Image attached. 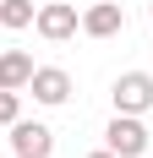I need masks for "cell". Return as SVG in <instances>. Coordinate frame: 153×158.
<instances>
[{
	"label": "cell",
	"mask_w": 153,
	"mask_h": 158,
	"mask_svg": "<svg viewBox=\"0 0 153 158\" xmlns=\"http://www.w3.org/2000/svg\"><path fill=\"white\" fill-rule=\"evenodd\" d=\"M109 98H115V114H148L153 109V77L148 71H126V77H115Z\"/></svg>",
	"instance_id": "obj_1"
},
{
	"label": "cell",
	"mask_w": 153,
	"mask_h": 158,
	"mask_svg": "<svg viewBox=\"0 0 153 158\" xmlns=\"http://www.w3.org/2000/svg\"><path fill=\"white\" fill-rule=\"evenodd\" d=\"M104 147L115 158H142V153H148V126H142L137 114H115L109 131H104Z\"/></svg>",
	"instance_id": "obj_2"
},
{
	"label": "cell",
	"mask_w": 153,
	"mask_h": 158,
	"mask_svg": "<svg viewBox=\"0 0 153 158\" xmlns=\"http://www.w3.org/2000/svg\"><path fill=\"white\" fill-rule=\"evenodd\" d=\"M33 27H38V38H49V44H66V38H76L82 16H76V6L55 0V6H38V11H33Z\"/></svg>",
	"instance_id": "obj_3"
},
{
	"label": "cell",
	"mask_w": 153,
	"mask_h": 158,
	"mask_svg": "<svg viewBox=\"0 0 153 158\" xmlns=\"http://www.w3.org/2000/svg\"><path fill=\"white\" fill-rule=\"evenodd\" d=\"M6 131H11V153H22V158H49V147H55V131L38 126V120H22V114Z\"/></svg>",
	"instance_id": "obj_4"
},
{
	"label": "cell",
	"mask_w": 153,
	"mask_h": 158,
	"mask_svg": "<svg viewBox=\"0 0 153 158\" xmlns=\"http://www.w3.org/2000/svg\"><path fill=\"white\" fill-rule=\"evenodd\" d=\"M33 98H38V104H49V109H55V104H66V98H71V71H60V65H33Z\"/></svg>",
	"instance_id": "obj_5"
},
{
	"label": "cell",
	"mask_w": 153,
	"mask_h": 158,
	"mask_svg": "<svg viewBox=\"0 0 153 158\" xmlns=\"http://www.w3.org/2000/svg\"><path fill=\"white\" fill-rule=\"evenodd\" d=\"M82 33H88V38H115V33H126V11L115 0H98V6L82 11Z\"/></svg>",
	"instance_id": "obj_6"
},
{
	"label": "cell",
	"mask_w": 153,
	"mask_h": 158,
	"mask_svg": "<svg viewBox=\"0 0 153 158\" xmlns=\"http://www.w3.org/2000/svg\"><path fill=\"white\" fill-rule=\"evenodd\" d=\"M28 82H33V55L28 49H0V87L22 93Z\"/></svg>",
	"instance_id": "obj_7"
},
{
	"label": "cell",
	"mask_w": 153,
	"mask_h": 158,
	"mask_svg": "<svg viewBox=\"0 0 153 158\" xmlns=\"http://www.w3.org/2000/svg\"><path fill=\"white\" fill-rule=\"evenodd\" d=\"M33 11H38V6H33V0H0V27H33Z\"/></svg>",
	"instance_id": "obj_8"
},
{
	"label": "cell",
	"mask_w": 153,
	"mask_h": 158,
	"mask_svg": "<svg viewBox=\"0 0 153 158\" xmlns=\"http://www.w3.org/2000/svg\"><path fill=\"white\" fill-rule=\"evenodd\" d=\"M16 114H22V98H16L11 87H0V126H11Z\"/></svg>",
	"instance_id": "obj_9"
},
{
	"label": "cell",
	"mask_w": 153,
	"mask_h": 158,
	"mask_svg": "<svg viewBox=\"0 0 153 158\" xmlns=\"http://www.w3.org/2000/svg\"><path fill=\"white\" fill-rule=\"evenodd\" d=\"M88 158H115V153H109V147H104V153H88Z\"/></svg>",
	"instance_id": "obj_10"
},
{
	"label": "cell",
	"mask_w": 153,
	"mask_h": 158,
	"mask_svg": "<svg viewBox=\"0 0 153 158\" xmlns=\"http://www.w3.org/2000/svg\"><path fill=\"white\" fill-rule=\"evenodd\" d=\"M148 16H153V0H148Z\"/></svg>",
	"instance_id": "obj_11"
},
{
	"label": "cell",
	"mask_w": 153,
	"mask_h": 158,
	"mask_svg": "<svg viewBox=\"0 0 153 158\" xmlns=\"http://www.w3.org/2000/svg\"><path fill=\"white\" fill-rule=\"evenodd\" d=\"M16 158H22V153H16Z\"/></svg>",
	"instance_id": "obj_12"
}]
</instances>
